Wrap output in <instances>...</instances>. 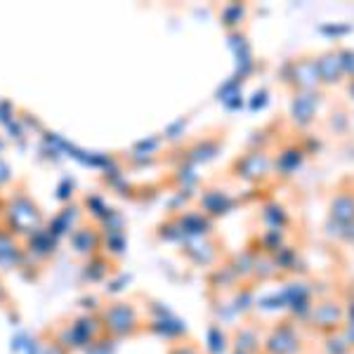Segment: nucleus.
<instances>
[{"label": "nucleus", "mask_w": 354, "mask_h": 354, "mask_svg": "<svg viewBox=\"0 0 354 354\" xmlns=\"http://www.w3.org/2000/svg\"><path fill=\"white\" fill-rule=\"evenodd\" d=\"M317 66H319V78H322V88H345L347 73L342 66L338 48H328L324 53H317Z\"/></svg>", "instance_id": "7"}, {"label": "nucleus", "mask_w": 354, "mask_h": 354, "mask_svg": "<svg viewBox=\"0 0 354 354\" xmlns=\"http://www.w3.org/2000/svg\"><path fill=\"white\" fill-rule=\"evenodd\" d=\"M302 326L322 338L340 333L345 326V305H342L340 295H324V298L314 300L310 312L302 319Z\"/></svg>", "instance_id": "2"}, {"label": "nucleus", "mask_w": 354, "mask_h": 354, "mask_svg": "<svg viewBox=\"0 0 354 354\" xmlns=\"http://www.w3.org/2000/svg\"><path fill=\"white\" fill-rule=\"evenodd\" d=\"M307 330L298 319H279L265 330L262 354H307L310 340Z\"/></svg>", "instance_id": "1"}, {"label": "nucleus", "mask_w": 354, "mask_h": 354, "mask_svg": "<svg viewBox=\"0 0 354 354\" xmlns=\"http://www.w3.org/2000/svg\"><path fill=\"white\" fill-rule=\"evenodd\" d=\"M319 104H322V93H290V121L295 128L305 130L317 121Z\"/></svg>", "instance_id": "8"}, {"label": "nucleus", "mask_w": 354, "mask_h": 354, "mask_svg": "<svg viewBox=\"0 0 354 354\" xmlns=\"http://www.w3.org/2000/svg\"><path fill=\"white\" fill-rule=\"evenodd\" d=\"M345 93H347V97H350V100L354 102V78H352V81H347V83H345Z\"/></svg>", "instance_id": "15"}, {"label": "nucleus", "mask_w": 354, "mask_h": 354, "mask_svg": "<svg viewBox=\"0 0 354 354\" xmlns=\"http://www.w3.org/2000/svg\"><path fill=\"white\" fill-rule=\"evenodd\" d=\"M230 175L250 187L265 185L274 177V153L267 147H250L232 161Z\"/></svg>", "instance_id": "3"}, {"label": "nucleus", "mask_w": 354, "mask_h": 354, "mask_svg": "<svg viewBox=\"0 0 354 354\" xmlns=\"http://www.w3.org/2000/svg\"><path fill=\"white\" fill-rule=\"evenodd\" d=\"M245 15H248V8L241 3H232V5H225L220 12V24L225 28H239L245 21Z\"/></svg>", "instance_id": "12"}, {"label": "nucleus", "mask_w": 354, "mask_h": 354, "mask_svg": "<svg viewBox=\"0 0 354 354\" xmlns=\"http://www.w3.org/2000/svg\"><path fill=\"white\" fill-rule=\"evenodd\" d=\"M168 354H205L201 345H196L194 340H175L170 345Z\"/></svg>", "instance_id": "13"}, {"label": "nucleus", "mask_w": 354, "mask_h": 354, "mask_svg": "<svg viewBox=\"0 0 354 354\" xmlns=\"http://www.w3.org/2000/svg\"><path fill=\"white\" fill-rule=\"evenodd\" d=\"M201 213L205 218H218V215H225L230 210V196L220 189H208L203 192L201 196Z\"/></svg>", "instance_id": "11"}, {"label": "nucleus", "mask_w": 354, "mask_h": 354, "mask_svg": "<svg viewBox=\"0 0 354 354\" xmlns=\"http://www.w3.org/2000/svg\"><path fill=\"white\" fill-rule=\"evenodd\" d=\"M262 340H265L262 330L250 326V324H241V328L234 333V352L262 354Z\"/></svg>", "instance_id": "10"}, {"label": "nucleus", "mask_w": 354, "mask_h": 354, "mask_svg": "<svg viewBox=\"0 0 354 354\" xmlns=\"http://www.w3.org/2000/svg\"><path fill=\"white\" fill-rule=\"evenodd\" d=\"M338 53H340L342 66H345L347 81H352L354 78V50L352 48H338Z\"/></svg>", "instance_id": "14"}, {"label": "nucleus", "mask_w": 354, "mask_h": 354, "mask_svg": "<svg viewBox=\"0 0 354 354\" xmlns=\"http://www.w3.org/2000/svg\"><path fill=\"white\" fill-rule=\"evenodd\" d=\"M328 222L338 227L342 234H347L354 227V180L352 177L338 182V187L330 194Z\"/></svg>", "instance_id": "6"}, {"label": "nucleus", "mask_w": 354, "mask_h": 354, "mask_svg": "<svg viewBox=\"0 0 354 354\" xmlns=\"http://www.w3.org/2000/svg\"><path fill=\"white\" fill-rule=\"evenodd\" d=\"M102 324H104V330L113 338H128V335H135L137 330L142 328L140 322V312L133 302H111L104 312H102Z\"/></svg>", "instance_id": "5"}, {"label": "nucleus", "mask_w": 354, "mask_h": 354, "mask_svg": "<svg viewBox=\"0 0 354 354\" xmlns=\"http://www.w3.org/2000/svg\"><path fill=\"white\" fill-rule=\"evenodd\" d=\"M281 81L290 93H322L317 53H302L288 59L281 68Z\"/></svg>", "instance_id": "4"}, {"label": "nucleus", "mask_w": 354, "mask_h": 354, "mask_svg": "<svg viewBox=\"0 0 354 354\" xmlns=\"http://www.w3.org/2000/svg\"><path fill=\"white\" fill-rule=\"evenodd\" d=\"M302 158H305V149H300L298 145H288L279 149L274 153V177H279V173L283 177H290L300 168Z\"/></svg>", "instance_id": "9"}]
</instances>
